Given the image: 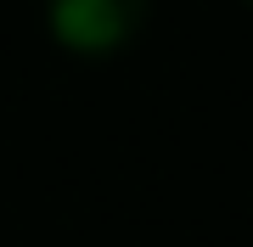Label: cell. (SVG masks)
Here are the masks:
<instances>
[{
  "mask_svg": "<svg viewBox=\"0 0 253 247\" xmlns=\"http://www.w3.org/2000/svg\"><path fill=\"white\" fill-rule=\"evenodd\" d=\"M146 17H152V0H45L51 39L68 56H90V62L129 51Z\"/></svg>",
  "mask_w": 253,
  "mask_h": 247,
  "instance_id": "cell-1",
  "label": "cell"
},
{
  "mask_svg": "<svg viewBox=\"0 0 253 247\" xmlns=\"http://www.w3.org/2000/svg\"><path fill=\"white\" fill-rule=\"evenodd\" d=\"M248 6H253V0H248Z\"/></svg>",
  "mask_w": 253,
  "mask_h": 247,
  "instance_id": "cell-2",
  "label": "cell"
}]
</instances>
